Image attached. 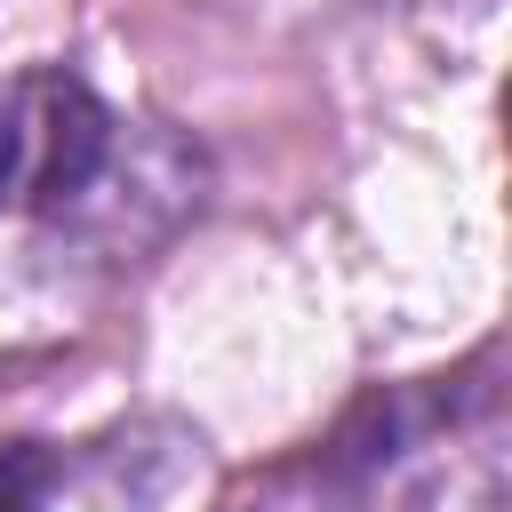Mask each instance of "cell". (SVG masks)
Returning a JSON list of instances; mask_svg holds the SVG:
<instances>
[{
	"instance_id": "6da1fadb",
	"label": "cell",
	"mask_w": 512,
	"mask_h": 512,
	"mask_svg": "<svg viewBox=\"0 0 512 512\" xmlns=\"http://www.w3.org/2000/svg\"><path fill=\"white\" fill-rule=\"evenodd\" d=\"M16 136H24V168L16 176L32 184L40 208L80 200L112 160V120L80 80H32L24 104H16Z\"/></svg>"
},
{
	"instance_id": "7a4b0ae2",
	"label": "cell",
	"mask_w": 512,
	"mask_h": 512,
	"mask_svg": "<svg viewBox=\"0 0 512 512\" xmlns=\"http://www.w3.org/2000/svg\"><path fill=\"white\" fill-rule=\"evenodd\" d=\"M56 504V456L40 440L0 448V512H48Z\"/></svg>"
},
{
	"instance_id": "3957f363",
	"label": "cell",
	"mask_w": 512,
	"mask_h": 512,
	"mask_svg": "<svg viewBox=\"0 0 512 512\" xmlns=\"http://www.w3.org/2000/svg\"><path fill=\"white\" fill-rule=\"evenodd\" d=\"M16 168H24V136H16V104L0 96V192L16 184Z\"/></svg>"
}]
</instances>
